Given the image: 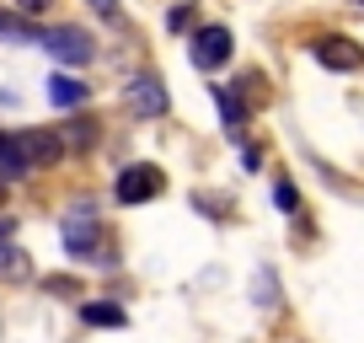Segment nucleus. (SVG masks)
<instances>
[{
	"label": "nucleus",
	"mask_w": 364,
	"mask_h": 343,
	"mask_svg": "<svg viewBox=\"0 0 364 343\" xmlns=\"http://www.w3.org/2000/svg\"><path fill=\"white\" fill-rule=\"evenodd\" d=\"M80 317H86L91 327H124V311H118V306H97V300H86Z\"/></svg>",
	"instance_id": "ddd939ff"
},
{
	"label": "nucleus",
	"mask_w": 364,
	"mask_h": 343,
	"mask_svg": "<svg viewBox=\"0 0 364 343\" xmlns=\"http://www.w3.org/2000/svg\"><path fill=\"white\" fill-rule=\"evenodd\" d=\"M16 145H22V156H27V167H33V172L65 156V134H54V129H22Z\"/></svg>",
	"instance_id": "20e7f679"
},
{
	"label": "nucleus",
	"mask_w": 364,
	"mask_h": 343,
	"mask_svg": "<svg viewBox=\"0 0 364 343\" xmlns=\"http://www.w3.org/2000/svg\"><path fill=\"white\" fill-rule=\"evenodd\" d=\"M11 231H16V220H0V241H6V236H11Z\"/></svg>",
	"instance_id": "6ab92c4d"
},
{
	"label": "nucleus",
	"mask_w": 364,
	"mask_h": 343,
	"mask_svg": "<svg viewBox=\"0 0 364 343\" xmlns=\"http://www.w3.org/2000/svg\"><path fill=\"white\" fill-rule=\"evenodd\" d=\"M311 54H316V65H327V70H359V43L353 38H343V33H327V38H316L311 43Z\"/></svg>",
	"instance_id": "423d86ee"
},
{
	"label": "nucleus",
	"mask_w": 364,
	"mask_h": 343,
	"mask_svg": "<svg viewBox=\"0 0 364 343\" xmlns=\"http://www.w3.org/2000/svg\"><path fill=\"white\" fill-rule=\"evenodd\" d=\"M161 188H166L161 167H124L118 172V199H124V204H145V199H156Z\"/></svg>",
	"instance_id": "7ed1b4c3"
},
{
	"label": "nucleus",
	"mask_w": 364,
	"mask_h": 343,
	"mask_svg": "<svg viewBox=\"0 0 364 343\" xmlns=\"http://www.w3.org/2000/svg\"><path fill=\"white\" fill-rule=\"evenodd\" d=\"M124 107L134 118H161V113H166V86H161L156 75L129 80V86H124Z\"/></svg>",
	"instance_id": "f257e3e1"
},
{
	"label": "nucleus",
	"mask_w": 364,
	"mask_h": 343,
	"mask_svg": "<svg viewBox=\"0 0 364 343\" xmlns=\"http://www.w3.org/2000/svg\"><path fill=\"white\" fill-rule=\"evenodd\" d=\"M65 247L75 252V258H86V263H102V241H97V220H91L86 209L65 220Z\"/></svg>",
	"instance_id": "39448f33"
},
{
	"label": "nucleus",
	"mask_w": 364,
	"mask_h": 343,
	"mask_svg": "<svg viewBox=\"0 0 364 343\" xmlns=\"http://www.w3.org/2000/svg\"><path fill=\"white\" fill-rule=\"evenodd\" d=\"M273 199H279L284 209H300V199H295V188H289V183H273Z\"/></svg>",
	"instance_id": "f3484780"
},
{
	"label": "nucleus",
	"mask_w": 364,
	"mask_h": 343,
	"mask_svg": "<svg viewBox=\"0 0 364 343\" xmlns=\"http://www.w3.org/2000/svg\"><path fill=\"white\" fill-rule=\"evenodd\" d=\"M0 194H6V177H0Z\"/></svg>",
	"instance_id": "aec40b11"
},
{
	"label": "nucleus",
	"mask_w": 364,
	"mask_h": 343,
	"mask_svg": "<svg viewBox=\"0 0 364 343\" xmlns=\"http://www.w3.org/2000/svg\"><path fill=\"white\" fill-rule=\"evenodd\" d=\"M86 6L102 16V22H124V6H118V0H86Z\"/></svg>",
	"instance_id": "2eb2a0df"
},
{
	"label": "nucleus",
	"mask_w": 364,
	"mask_h": 343,
	"mask_svg": "<svg viewBox=\"0 0 364 343\" xmlns=\"http://www.w3.org/2000/svg\"><path fill=\"white\" fill-rule=\"evenodd\" d=\"M0 279H33V263L22 247H0Z\"/></svg>",
	"instance_id": "f8f14e48"
},
{
	"label": "nucleus",
	"mask_w": 364,
	"mask_h": 343,
	"mask_svg": "<svg viewBox=\"0 0 364 343\" xmlns=\"http://www.w3.org/2000/svg\"><path fill=\"white\" fill-rule=\"evenodd\" d=\"M215 102H220V118H225L230 134H241L247 129V102H241L236 92H225V86H215Z\"/></svg>",
	"instance_id": "9b49d317"
},
{
	"label": "nucleus",
	"mask_w": 364,
	"mask_h": 343,
	"mask_svg": "<svg viewBox=\"0 0 364 343\" xmlns=\"http://www.w3.org/2000/svg\"><path fill=\"white\" fill-rule=\"evenodd\" d=\"M27 156H22V145H16V134H0V177L6 183H16V177H27Z\"/></svg>",
	"instance_id": "1a4fd4ad"
},
{
	"label": "nucleus",
	"mask_w": 364,
	"mask_h": 343,
	"mask_svg": "<svg viewBox=\"0 0 364 343\" xmlns=\"http://www.w3.org/2000/svg\"><path fill=\"white\" fill-rule=\"evenodd\" d=\"M65 145H75V150H91V145H97V124H91V118H75V124L65 129Z\"/></svg>",
	"instance_id": "4468645a"
},
{
	"label": "nucleus",
	"mask_w": 364,
	"mask_h": 343,
	"mask_svg": "<svg viewBox=\"0 0 364 343\" xmlns=\"http://www.w3.org/2000/svg\"><path fill=\"white\" fill-rule=\"evenodd\" d=\"M230 59V33L225 27H198V38H193V65L198 70H220Z\"/></svg>",
	"instance_id": "0eeeda50"
},
{
	"label": "nucleus",
	"mask_w": 364,
	"mask_h": 343,
	"mask_svg": "<svg viewBox=\"0 0 364 343\" xmlns=\"http://www.w3.org/2000/svg\"><path fill=\"white\" fill-rule=\"evenodd\" d=\"M48 295H80V285H75V279H48Z\"/></svg>",
	"instance_id": "dca6fc26"
},
{
	"label": "nucleus",
	"mask_w": 364,
	"mask_h": 343,
	"mask_svg": "<svg viewBox=\"0 0 364 343\" xmlns=\"http://www.w3.org/2000/svg\"><path fill=\"white\" fill-rule=\"evenodd\" d=\"M0 43H38V27L27 11H0Z\"/></svg>",
	"instance_id": "9d476101"
},
{
	"label": "nucleus",
	"mask_w": 364,
	"mask_h": 343,
	"mask_svg": "<svg viewBox=\"0 0 364 343\" xmlns=\"http://www.w3.org/2000/svg\"><path fill=\"white\" fill-rule=\"evenodd\" d=\"M43 48L59 59V65H86L97 48H91V33L86 27H54V33L43 38Z\"/></svg>",
	"instance_id": "f03ea898"
},
{
	"label": "nucleus",
	"mask_w": 364,
	"mask_h": 343,
	"mask_svg": "<svg viewBox=\"0 0 364 343\" xmlns=\"http://www.w3.org/2000/svg\"><path fill=\"white\" fill-rule=\"evenodd\" d=\"M86 97H91V86L75 80V75H54V80H48V102H54V107H80Z\"/></svg>",
	"instance_id": "6e6552de"
},
{
	"label": "nucleus",
	"mask_w": 364,
	"mask_h": 343,
	"mask_svg": "<svg viewBox=\"0 0 364 343\" xmlns=\"http://www.w3.org/2000/svg\"><path fill=\"white\" fill-rule=\"evenodd\" d=\"M359 6H364V0H359Z\"/></svg>",
	"instance_id": "412c9836"
},
{
	"label": "nucleus",
	"mask_w": 364,
	"mask_h": 343,
	"mask_svg": "<svg viewBox=\"0 0 364 343\" xmlns=\"http://www.w3.org/2000/svg\"><path fill=\"white\" fill-rule=\"evenodd\" d=\"M54 0H16V11H27V16H38V11H48Z\"/></svg>",
	"instance_id": "a211bd4d"
}]
</instances>
